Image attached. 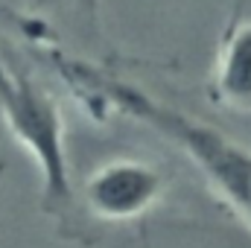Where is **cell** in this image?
Wrapping results in <instances>:
<instances>
[{
  "label": "cell",
  "mask_w": 251,
  "mask_h": 248,
  "mask_svg": "<svg viewBox=\"0 0 251 248\" xmlns=\"http://www.w3.org/2000/svg\"><path fill=\"white\" fill-rule=\"evenodd\" d=\"M0 99L6 105V114L21 137L38 152L44 173H47V201L62 213V207L70 204V190H67V173H64V158L59 149V117L56 108L35 91V82H29L21 70L6 79L0 67Z\"/></svg>",
  "instance_id": "6da1fadb"
},
{
  "label": "cell",
  "mask_w": 251,
  "mask_h": 248,
  "mask_svg": "<svg viewBox=\"0 0 251 248\" xmlns=\"http://www.w3.org/2000/svg\"><path fill=\"white\" fill-rule=\"evenodd\" d=\"M158 190V178L143 167H111L100 178L91 181V204L102 213L123 216L140 210Z\"/></svg>",
  "instance_id": "7a4b0ae2"
},
{
  "label": "cell",
  "mask_w": 251,
  "mask_h": 248,
  "mask_svg": "<svg viewBox=\"0 0 251 248\" xmlns=\"http://www.w3.org/2000/svg\"><path fill=\"white\" fill-rule=\"evenodd\" d=\"M219 64V97L234 105H251V18H237Z\"/></svg>",
  "instance_id": "3957f363"
},
{
  "label": "cell",
  "mask_w": 251,
  "mask_h": 248,
  "mask_svg": "<svg viewBox=\"0 0 251 248\" xmlns=\"http://www.w3.org/2000/svg\"><path fill=\"white\" fill-rule=\"evenodd\" d=\"M85 6H88V12H91V18H94V12H97V0H85Z\"/></svg>",
  "instance_id": "277c9868"
}]
</instances>
